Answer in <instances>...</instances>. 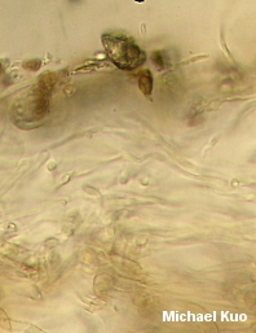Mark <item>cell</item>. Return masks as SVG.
Returning <instances> with one entry per match:
<instances>
[{"mask_svg": "<svg viewBox=\"0 0 256 333\" xmlns=\"http://www.w3.org/2000/svg\"><path fill=\"white\" fill-rule=\"evenodd\" d=\"M153 60H154V63H156L157 66H160V68H163V66L166 65V61L163 59V52H156L153 55Z\"/></svg>", "mask_w": 256, "mask_h": 333, "instance_id": "3", "label": "cell"}, {"mask_svg": "<svg viewBox=\"0 0 256 333\" xmlns=\"http://www.w3.org/2000/svg\"><path fill=\"white\" fill-rule=\"evenodd\" d=\"M102 45L111 63L122 70L137 69L146 61L145 52L132 39L121 34H104Z\"/></svg>", "mask_w": 256, "mask_h": 333, "instance_id": "1", "label": "cell"}, {"mask_svg": "<svg viewBox=\"0 0 256 333\" xmlns=\"http://www.w3.org/2000/svg\"><path fill=\"white\" fill-rule=\"evenodd\" d=\"M139 87L145 96H150L153 91V76L149 70H142L139 74Z\"/></svg>", "mask_w": 256, "mask_h": 333, "instance_id": "2", "label": "cell"}]
</instances>
